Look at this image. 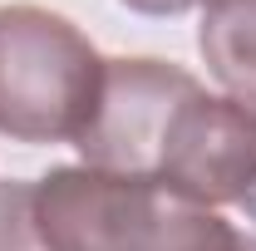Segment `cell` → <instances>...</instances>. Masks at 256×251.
<instances>
[{"label": "cell", "mask_w": 256, "mask_h": 251, "mask_svg": "<svg viewBox=\"0 0 256 251\" xmlns=\"http://www.w3.org/2000/svg\"><path fill=\"white\" fill-rule=\"evenodd\" d=\"M128 10H138V15H182L192 5H207V0H124Z\"/></svg>", "instance_id": "obj_7"}, {"label": "cell", "mask_w": 256, "mask_h": 251, "mask_svg": "<svg viewBox=\"0 0 256 251\" xmlns=\"http://www.w3.org/2000/svg\"><path fill=\"white\" fill-rule=\"evenodd\" d=\"M197 50L207 60V74L226 89V98L256 108V0H207Z\"/></svg>", "instance_id": "obj_5"}, {"label": "cell", "mask_w": 256, "mask_h": 251, "mask_svg": "<svg viewBox=\"0 0 256 251\" xmlns=\"http://www.w3.org/2000/svg\"><path fill=\"white\" fill-rule=\"evenodd\" d=\"M236 251H256V236H252V232H242V242H236Z\"/></svg>", "instance_id": "obj_8"}, {"label": "cell", "mask_w": 256, "mask_h": 251, "mask_svg": "<svg viewBox=\"0 0 256 251\" xmlns=\"http://www.w3.org/2000/svg\"><path fill=\"white\" fill-rule=\"evenodd\" d=\"M40 217L60 251H236L242 232L148 178L54 168L34 182Z\"/></svg>", "instance_id": "obj_1"}, {"label": "cell", "mask_w": 256, "mask_h": 251, "mask_svg": "<svg viewBox=\"0 0 256 251\" xmlns=\"http://www.w3.org/2000/svg\"><path fill=\"white\" fill-rule=\"evenodd\" d=\"M0 251H60L40 217L34 182H0Z\"/></svg>", "instance_id": "obj_6"}, {"label": "cell", "mask_w": 256, "mask_h": 251, "mask_svg": "<svg viewBox=\"0 0 256 251\" xmlns=\"http://www.w3.org/2000/svg\"><path fill=\"white\" fill-rule=\"evenodd\" d=\"M153 182L197 207L256 197V108L192 89L162 133Z\"/></svg>", "instance_id": "obj_3"}, {"label": "cell", "mask_w": 256, "mask_h": 251, "mask_svg": "<svg viewBox=\"0 0 256 251\" xmlns=\"http://www.w3.org/2000/svg\"><path fill=\"white\" fill-rule=\"evenodd\" d=\"M104 54L44 5H0V133L15 143H79L104 94Z\"/></svg>", "instance_id": "obj_2"}, {"label": "cell", "mask_w": 256, "mask_h": 251, "mask_svg": "<svg viewBox=\"0 0 256 251\" xmlns=\"http://www.w3.org/2000/svg\"><path fill=\"white\" fill-rule=\"evenodd\" d=\"M192 89H202V84L168 60H108L104 64L98 108L74 148L98 172L148 178L153 182L162 133H168L178 104Z\"/></svg>", "instance_id": "obj_4"}]
</instances>
